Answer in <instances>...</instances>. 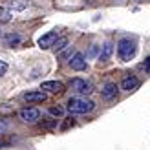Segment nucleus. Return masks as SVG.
Here are the masks:
<instances>
[{"mask_svg":"<svg viewBox=\"0 0 150 150\" xmlns=\"http://www.w3.org/2000/svg\"><path fill=\"white\" fill-rule=\"evenodd\" d=\"M95 108V103L86 99V97H71L66 104V110L70 112V114H75V115H81V114H90Z\"/></svg>","mask_w":150,"mask_h":150,"instance_id":"nucleus-1","label":"nucleus"},{"mask_svg":"<svg viewBox=\"0 0 150 150\" xmlns=\"http://www.w3.org/2000/svg\"><path fill=\"white\" fill-rule=\"evenodd\" d=\"M137 51V46H136V40L132 39H121L117 44V57L121 59V62H128L130 59H134Z\"/></svg>","mask_w":150,"mask_h":150,"instance_id":"nucleus-2","label":"nucleus"},{"mask_svg":"<svg viewBox=\"0 0 150 150\" xmlns=\"http://www.w3.org/2000/svg\"><path fill=\"white\" fill-rule=\"evenodd\" d=\"M70 90L73 93H77L79 97H86L93 92V86H92V82H88L84 79H71L70 81Z\"/></svg>","mask_w":150,"mask_h":150,"instance_id":"nucleus-3","label":"nucleus"},{"mask_svg":"<svg viewBox=\"0 0 150 150\" xmlns=\"http://www.w3.org/2000/svg\"><path fill=\"white\" fill-rule=\"evenodd\" d=\"M18 117L22 119L24 123H29V125H33L39 121V117H40V112L37 110V108H22L18 112Z\"/></svg>","mask_w":150,"mask_h":150,"instance_id":"nucleus-4","label":"nucleus"},{"mask_svg":"<svg viewBox=\"0 0 150 150\" xmlns=\"http://www.w3.org/2000/svg\"><path fill=\"white\" fill-rule=\"evenodd\" d=\"M70 68L75 70V71H84L88 68V62H86L84 55L79 53V51H77V53H73L71 59H70Z\"/></svg>","mask_w":150,"mask_h":150,"instance_id":"nucleus-5","label":"nucleus"},{"mask_svg":"<svg viewBox=\"0 0 150 150\" xmlns=\"http://www.w3.org/2000/svg\"><path fill=\"white\" fill-rule=\"evenodd\" d=\"M139 86H141V81L136 75H126L121 81V90H125V92H134V90H137Z\"/></svg>","mask_w":150,"mask_h":150,"instance_id":"nucleus-6","label":"nucleus"},{"mask_svg":"<svg viewBox=\"0 0 150 150\" xmlns=\"http://www.w3.org/2000/svg\"><path fill=\"white\" fill-rule=\"evenodd\" d=\"M48 99V93L44 90H31V92L24 93V101L26 103H44Z\"/></svg>","mask_w":150,"mask_h":150,"instance_id":"nucleus-7","label":"nucleus"},{"mask_svg":"<svg viewBox=\"0 0 150 150\" xmlns=\"http://www.w3.org/2000/svg\"><path fill=\"white\" fill-rule=\"evenodd\" d=\"M117 95H119V86L115 84V82H106V84L103 86V97L106 101L117 99Z\"/></svg>","mask_w":150,"mask_h":150,"instance_id":"nucleus-8","label":"nucleus"},{"mask_svg":"<svg viewBox=\"0 0 150 150\" xmlns=\"http://www.w3.org/2000/svg\"><path fill=\"white\" fill-rule=\"evenodd\" d=\"M59 39V35H57V31H50V33H46V35H42L40 39H39V46L40 48H44V50H48V48H51L55 44V40Z\"/></svg>","mask_w":150,"mask_h":150,"instance_id":"nucleus-9","label":"nucleus"},{"mask_svg":"<svg viewBox=\"0 0 150 150\" xmlns=\"http://www.w3.org/2000/svg\"><path fill=\"white\" fill-rule=\"evenodd\" d=\"M42 90H46L50 93H62L64 84L61 81H46V82H42Z\"/></svg>","mask_w":150,"mask_h":150,"instance_id":"nucleus-10","label":"nucleus"},{"mask_svg":"<svg viewBox=\"0 0 150 150\" xmlns=\"http://www.w3.org/2000/svg\"><path fill=\"white\" fill-rule=\"evenodd\" d=\"M112 55H114V44H112V42H104L101 51H99V61L106 62V61H110Z\"/></svg>","mask_w":150,"mask_h":150,"instance_id":"nucleus-11","label":"nucleus"},{"mask_svg":"<svg viewBox=\"0 0 150 150\" xmlns=\"http://www.w3.org/2000/svg\"><path fill=\"white\" fill-rule=\"evenodd\" d=\"M68 37H59V39L55 40V44H53V48L57 50V51H61V50H64L66 46H68Z\"/></svg>","mask_w":150,"mask_h":150,"instance_id":"nucleus-12","label":"nucleus"},{"mask_svg":"<svg viewBox=\"0 0 150 150\" xmlns=\"http://www.w3.org/2000/svg\"><path fill=\"white\" fill-rule=\"evenodd\" d=\"M22 39H20V35L17 33H9V35H6V42L9 44V46H15V44H18Z\"/></svg>","mask_w":150,"mask_h":150,"instance_id":"nucleus-13","label":"nucleus"},{"mask_svg":"<svg viewBox=\"0 0 150 150\" xmlns=\"http://www.w3.org/2000/svg\"><path fill=\"white\" fill-rule=\"evenodd\" d=\"M9 18H11V13L6 7H0V22H7Z\"/></svg>","mask_w":150,"mask_h":150,"instance_id":"nucleus-14","label":"nucleus"},{"mask_svg":"<svg viewBox=\"0 0 150 150\" xmlns=\"http://www.w3.org/2000/svg\"><path fill=\"white\" fill-rule=\"evenodd\" d=\"M50 114L53 115V117H59V119H61L62 114H64V110H62L61 106H53V108H50Z\"/></svg>","mask_w":150,"mask_h":150,"instance_id":"nucleus-15","label":"nucleus"},{"mask_svg":"<svg viewBox=\"0 0 150 150\" xmlns=\"http://www.w3.org/2000/svg\"><path fill=\"white\" fill-rule=\"evenodd\" d=\"M11 7L22 11V9H26V7H28V2H26V0H17V4H11Z\"/></svg>","mask_w":150,"mask_h":150,"instance_id":"nucleus-16","label":"nucleus"},{"mask_svg":"<svg viewBox=\"0 0 150 150\" xmlns=\"http://www.w3.org/2000/svg\"><path fill=\"white\" fill-rule=\"evenodd\" d=\"M71 59V50H61V51H59V59H61V61H64V59Z\"/></svg>","mask_w":150,"mask_h":150,"instance_id":"nucleus-17","label":"nucleus"},{"mask_svg":"<svg viewBox=\"0 0 150 150\" xmlns=\"http://www.w3.org/2000/svg\"><path fill=\"white\" fill-rule=\"evenodd\" d=\"M73 125H75V121H73L71 117H68V119H66V121L62 123V126H61V128H62V130H68L70 126H73Z\"/></svg>","mask_w":150,"mask_h":150,"instance_id":"nucleus-18","label":"nucleus"},{"mask_svg":"<svg viewBox=\"0 0 150 150\" xmlns=\"http://www.w3.org/2000/svg\"><path fill=\"white\" fill-rule=\"evenodd\" d=\"M6 71H7V64L4 61H0V75H4Z\"/></svg>","mask_w":150,"mask_h":150,"instance_id":"nucleus-19","label":"nucleus"},{"mask_svg":"<svg viewBox=\"0 0 150 150\" xmlns=\"http://www.w3.org/2000/svg\"><path fill=\"white\" fill-rule=\"evenodd\" d=\"M143 68H145V71L150 75V57L146 59V61H145V64H143Z\"/></svg>","mask_w":150,"mask_h":150,"instance_id":"nucleus-20","label":"nucleus"}]
</instances>
